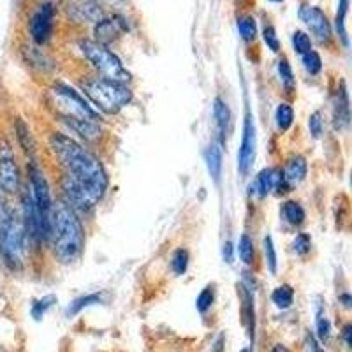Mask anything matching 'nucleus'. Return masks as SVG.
<instances>
[{
    "label": "nucleus",
    "instance_id": "1",
    "mask_svg": "<svg viewBox=\"0 0 352 352\" xmlns=\"http://www.w3.org/2000/svg\"><path fill=\"white\" fill-rule=\"evenodd\" d=\"M50 148L64 168L62 188L67 197L65 203L74 212L94 208L108 188V173L94 153L88 152L76 140L55 132L50 138Z\"/></svg>",
    "mask_w": 352,
    "mask_h": 352
},
{
    "label": "nucleus",
    "instance_id": "2",
    "mask_svg": "<svg viewBox=\"0 0 352 352\" xmlns=\"http://www.w3.org/2000/svg\"><path fill=\"white\" fill-rule=\"evenodd\" d=\"M48 238L52 240L55 257L60 263H74L83 254V226L78 219V213L65 201H58L52 206Z\"/></svg>",
    "mask_w": 352,
    "mask_h": 352
},
{
    "label": "nucleus",
    "instance_id": "3",
    "mask_svg": "<svg viewBox=\"0 0 352 352\" xmlns=\"http://www.w3.org/2000/svg\"><path fill=\"white\" fill-rule=\"evenodd\" d=\"M81 90L92 100L97 111L106 115H115L132 100V92L127 85L106 78H90L81 83Z\"/></svg>",
    "mask_w": 352,
    "mask_h": 352
},
{
    "label": "nucleus",
    "instance_id": "4",
    "mask_svg": "<svg viewBox=\"0 0 352 352\" xmlns=\"http://www.w3.org/2000/svg\"><path fill=\"white\" fill-rule=\"evenodd\" d=\"M48 102L53 111L60 116L65 124L78 120L99 122L100 124L99 111L94 109L76 90L69 88L67 85H53L48 90Z\"/></svg>",
    "mask_w": 352,
    "mask_h": 352
},
{
    "label": "nucleus",
    "instance_id": "5",
    "mask_svg": "<svg viewBox=\"0 0 352 352\" xmlns=\"http://www.w3.org/2000/svg\"><path fill=\"white\" fill-rule=\"evenodd\" d=\"M80 48L87 58L97 71L102 74V78L118 83H127L131 80V72L124 67L122 60L106 44H100L97 41H81Z\"/></svg>",
    "mask_w": 352,
    "mask_h": 352
},
{
    "label": "nucleus",
    "instance_id": "6",
    "mask_svg": "<svg viewBox=\"0 0 352 352\" xmlns=\"http://www.w3.org/2000/svg\"><path fill=\"white\" fill-rule=\"evenodd\" d=\"M25 229L21 219L14 213H8L4 229L0 232V252L12 270L20 268L25 254Z\"/></svg>",
    "mask_w": 352,
    "mask_h": 352
},
{
    "label": "nucleus",
    "instance_id": "7",
    "mask_svg": "<svg viewBox=\"0 0 352 352\" xmlns=\"http://www.w3.org/2000/svg\"><path fill=\"white\" fill-rule=\"evenodd\" d=\"M257 152V131L256 124H254V115L248 108H245V118H243V136H241L240 152H238V171L241 175H248V171L252 169L254 160H256Z\"/></svg>",
    "mask_w": 352,
    "mask_h": 352
},
{
    "label": "nucleus",
    "instance_id": "8",
    "mask_svg": "<svg viewBox=\"0 0 352 352\" xmlns=\"http://www.w3.org/2000/svg\"><path fill=\"white\" fill-rule=\"evenodd\" d=\"M28 176H30V185H32L34 203H36L37 210L44 217V220L50 224V213H52L53 206L52 192H50L48 180H46L43 169L36 160H30V164H28Z\"/></svg>",
    "mask_w": 352,
    "mask_h": 352
},
{
    "label": "nucleus",
    "instance_id": "9",
    "mask_svg": "<svg viewBox=\"0 0 352 352\" xmlns=\"http://www.w3.org/2000/svg\"><path fill=\"white\" fill-rule=\"evenodd\" d=\"M20 187V169L16 157L9 141H0V188L8 194H14Z\"/></svg>",
    "mask_w": 352,
    "mask_h": 352
},
{
    "label": "nucleus",
    "instance_id": "10",
    "mask_svg": "<svg viewBox=\"0 0 352 352\" xmlns=\"http://www.w3.org/2000/svg\"><path fill=\"white\" fill-rule=\"evenodd\" d=\"M53 20H55V8L50 2L41 4L30 16V36L37 44L48 43L53 34Z\"/></svg>",
    "mask_w": 352,
    "mask_h": 352
},
{
    "label": "nucleus",
    "instance_id": "11",
    "mask_svg": "<svg viewBox=\"0 0 352 352\" xmlns=\"http://www.w3.org/2000/svg\"><path fill=\"white\" fill-rule=\"evenodd\" d=\"M300 18L319 43H329V39H331V23H329L328 16L319 8L307 4L301 6Z\"/></svg>",
    "mask_w": 352,
    "mask_h": 352
},
{
    "label": "nucleus",
    "instance_id": "12",
    "mask_svg": "<svg viewBox=\"0 0 352 352\" xmlns=\"http://www.w3.org/2000/svg\"><path fill=\"white\" fill-rule=\"evenodd\" d=\"M127 32V21L122 16H113L99 20L96 25V37L97 43L106 44L109 41L120 37L122 34Z\"/></svg>",
    "mask_w": 352,
    "mask_h": 352
},
{
    "label": "nucleus",
    "instance_id": "13",
    "mask_svg": "<svg viewBox=\"0 0 352 352\" xmlns=\"http://www.w3.org/2000/svg\"><path fill=\"white\" fill-rule=\"evenodd\" d=\"M238 294L241 301V320L243 326L250 333V338H254V329H256V310H254V296L250 289L245 287L243 284L238 285Z\"/></svg>",
    "mask_w": 352,
    "mask_h": 352
},
{
    "label": "nucleus",
    "instance_id": "14",
    "mask_svg": "<svg viewBox=\"0 0 352 352\" xmlns=\"http://www.w3.org/2000/svg\"><path fill=\"white\" fill-rule=\"evenodd\" d=\"M349 120H351V108H349V94L345 83L342 81L340 90L336 94L335 100V113H333V124L335 129L342 131V129L349 127Z\"/></svg>",
    "mask_w": 352,
    "mask_h": 352
},
{
    "label": "nucleus",
    "instance_id": "15",
    "mask_svg": "<svg viewBox=\"0 0 352 352\" xmlns=\"http://www.w3.org/2000/svg\"><path fill=\"white\" fill-rule=\"evenodd\" d=\"M307 169L308 166L303 155H292L291 159L287 160L285 169L282 171L285 184H287L289 187H296V185H300L301 182L305 180V176H307Z\"/></svg>",
    "mask_w": 352,
    "mask_h": 352
},
{
    "label": "nucleus",
    "instance_id": "16",
    "mask_svg": "<svg viewBox=\"0 0 352 352\" xmlns=\"http://www.w3.org/2000/svg\"><path fill=\"white\" fill-rule=\"evenodd\" d=\"M204 160H206V168L212 178L215 182L220 180V173H222V150L217 143H212L208 150L204 152Z\"/></svg>",
    "mask_w": 352,
    "mask_h": 352
},
{
    "label": "nucleus",
    "instance_id": "17",
    "mask_svg": "<svg viewBox=\"0 0 352 352\" xmlns=\"http://www.w3.org/2000/svg\"><path fill=\"white\" fill-rule=\"evenodd\" d=\"M213 116H215L217 127H219L220 134L224 136L226 131H228V125L231 122V111H229V106L224 99L217 97L213 100Z\"/></svg>",
    "mask_w": 352,
    "mask_h": 352
},
{
    "label": "nucleus",
    "instance_id": "18",
    "mask_svg": "<svg viewBox=\"0 0 352 352\" xmlns=\"http://www.w3.org/2000/svg\"><path fill=\"white\" fill-rule=\"evenodd\" d=\"M282 215L291 226H301L305 222L307 213H305L303 206L296 201H285L284 206H282Z\"/></svg>",
    "mask_w": 352,
    "mask_h": 352
},
{
    "label": "nucleus",
    "instance_id": "19",
    "mask_svg": "<svg viewBox=\"0 0 352 352\" xmlns=\"http://www.w3.org/2000/svg\"><path fill=\"white\" fill-rule=\"evenodd\" d=\"M272 301L275 303V307L282 308V310H287L292 305V301H294V289L287 284L278 285V287L272 292Z\"/></svg>",
    "mask_w": 352,
    "mask_h": 352
},
{
    "label": "nucleus",
    "instance_id": "20",
    "mask_svg": "<svg viewBox=\"0 0 352 352\" xmlns=\"http://www.w3.org/2000/svg\"><path fill=\"white\" fill-rule=\"evenodd\" d=\"M347 12H349V0H338V11H336L335 27H336V32H338V37H340L342 43H344L345 46H349L347 30H345V18H347Z\"/></svg>",
    "mask_w": 352,
    "mask_h": 352
},
{
    "label": "nucleus",
    "instance_id": "21",
    "mask_svg": "<svg viewBox=\"0 0 352 352\" xmlns=\"http://www.w3.org/2000/svg\"><path fill=\"white\" fill-rule=\"evenodd\" d=\"M275 120L280 131H289L292 122H294V109H292V106L287 104V102L278 104V108H276V113H275Z\"/></svg>",
    "mask_w": 352,
    "mask_h": 352
},
{
    "label": "nucleus",
    "instance_id": "22",
    "mask_svg": "<svg viewBox=\"0 0 352 352\" xmlns=\"http://www.w3.org/2000/svg\"><path fill=\"white\" fill-rule=\"evenodd\" d=\"M100 301H102V296H100V294H87V296L76 298V300H74L71 305H69L67 316L69 317L76 316V314H80L81 310H83V308L92 307V305L100 303Z\"/></svg>",
    "mask_w": 352,
    "mask_h": 352
},
{
    "label": "nucleus",
    "instance_id": "23",
    "mask_svg": "<svg viewBox=\"0 0 352 352\" xmlns=\"http://www.w3.org/2000/svg\"><path fill=\"white\" fill-rule=\"evenodd\" d=\"M276 69H278V76H280V81L285 87V90H287V92H292L294 87H296V78L292 74V67L287 62V58H280Z\"/></svg>",
    "mask_w": 352,
    "mask_h": 352
},
{
    "label": "nucleus",
    "instance_id": "24",
    "mask_svg": "<svg viewBox=\"0 0 352 352\" xmlns=\"http://www.w3.org/2000/svg\"><path fill=\"white\" fill-rule=\"evenodd\" d=\"M16 132H18V140H20V144L23 146L25 152H27L28 155H32V153L36 152V143H34L32 140L30 129H28V125L25 124L23 120L16 122Z\"/></svg>",
    "mask_w": 352,
    "mask_h": 352
},
{
    "label": "nucleus",
    "instance_id": "25",
    "mask_svg": "<svg viewBox=\"0 0 352 352\" xmlns=\"http://www.w3.org/2000/svg\"><path fill=\"white\" fill-rule=\"evenodd\" d=\"M238 32L243 41H254L257 36V21L254 16H241L238 20Z\"/></svg>",
    "mask_w": 352,
    "mask_h": 352
},
{
    "label": "nucleus",
    "instance_id": "26",
    "mask_svg": "<svg viewBox=\"0 0 352 352\" xmlns=\"http://www.w3.org/2000/svg\"><path fill=\"white\" fill-rule=\"evenodd\" d=\"M301 64H303L305 71H307L308 74H314V76L322 71V60H320V55L317 52H314V50H310V52H307L305 55H301Z\"/></svg>",
    "mask_w": 352,
    "mask_h": 352
},
{
    "label": "nucleus",
    "instance_id": "27",
    "mask_svg": "<svg viewBox=\"0 0 352 352\" xmlns=\"http://www.w3.org/2000/svg\"><path fill=\"white\" fill-rule=\"evenodd\" d=\"M238 254H240V259L245 264H252L256 259V250H254V241L250 240L248 234H241L240 241H238Z\"/></svg>",
    "mask_w": 352,
    "mask_h": 352
},
{
    "label": "nucleus",
    "instance_id": "28",
    "mask_svg": "<svg viewBox=\"0 0 352 352\" xmlns=\"http://www.w3.org/2000/svg\"><path fill=\"white\" fill-rule=\"evenodd\" d=\"M171 268L176 275H184L188 268V252L185 248H176L171 257Z\"/></svg>",
    "mask_w": 352,
    "mask_h": 352
},
{
    "label": "nucleus",
    "instance_id": "29",
    "mask_svg": "<svg viewBox=\"0 0 352 352\" xmlns=\"http://www.w3.org/2000/svg\"><path fill=\"white\" fill-rule=\"evenodd\" d=\"M316 326H317V336H319V340L328 342L329 335H331V324H329V320L326 319L324 310H322V307H320V305H317Z\"/></svg>",
    "mask_w": 352,
    "mask_h": 352
},
{
    "label": "nucleus",
    "instance_id": "30",
    "mask_svg": "<svg viewBox=\"0 0 352 352\" xmlns=\"http://www.w3.org/2000/svg\"><path fill=\"white\" fill-rule=\"evenodd\" d=\"M263 247H264V256H266V266H268L270 273H272V275H275L276 266H278V261H276L275 245H273V240L270 234L268 236H264Z\"/></svg>",
    "mask_w": 352,
    "mask_h": 352
},
{
    "label": "nucleus",
    "instance_id": "31",
    "mask_svg": "<svg viewBox=\"0 0 352 352\" xmlns=\"http://www.w3.org/2000/svg\"><path fill=\"white\" fill-rule=\"evenodd\" d=\"M292 46H294V52L298 55H305V53L312 50V39L303 30H296L292 34Z\"/></svg>",
    "mask_w": 352,
    "mask_h": 352
},
{
    "label": "nucleus",
    "instance_id": "32",
    "mask_svg": "<svg viewBox=\"0 0 352 352\" xmlns=\"http://www.w3.org/2000/svg\"><path fill=\"white\" fill-rule=\"evenodd\" d=\"M213 300H215V291H213L212 285L204 287L203 291H201L199 296H197V300H196L197 312H201V314L208 312L210 308H212V305H213Z\"/></svg>",
    "mask_w": 352,
    "mask_h": 352
},
{
    "label": "nucleus",
    "instance_id": "33",
    "mask_svg": "<svg viewBox=\"0 0 352 352\" xmlns=\"http://www.w3.org/2000/svg\"><path fill=\"white\" fill-rule=\"evenodd\" d=\"M55 303H56V296H53V294H48V296H44V298H41V300H37L32 307L34 319L36 320L43 319L44 314L48 312L50 308H52Z\"/></svg>",
    "mask_w": 352,
    "mask_h": 352
},
{
    "label": "nucleus",
    "instance_id": "34",
    "mask_svg": "<svg viewBox=\"0 0 352 352\" xmlns=\"http://www.w3.org/2000/svg\"><path fill=\"white\" fill-rule=\"evenodd\" d=\"M308 129H310L312 138H316V140L322 138V134H324V120H322V115L319 111L310 115V118H308Z\"/></svg>",
    "mask_w": 352,
    "mask_h": 352
},
{
    "label": "nucleus",
    "instance_id": "35",
    "mask_svg": "<svg viewBox=\"0 0 352 352\" xmlns=\"http://www.w3.org/2000/svg\"><path fill=\"white\" fill-rule=\"evenodd\" d=\"M310 248H312V240H310V236L305 234V232L298 234V236L294 238V241H292V250H294L298 256H307V254L310 252Z\"/></svg>",
    "mask_w": 352,
    "mask_h": 352
},
{
    "label": "nucleus",
    "instance_id": "36",
    "mask_svg": "<svg viewBox=\"0 0 352 352\" xmlns=\"http://www.w3.org/2000/svg\"><path fill=\"white\" fill-rule=\"evenodd\" d=\"M263 37H264V43L268 44V48L272 50V52H280V41H278V37H276V32L275 28L272 27V25H266L263 30Z\"/></svg>",
    "mask_w": 352,
    "mask_h": 352
},
{
    "label": "nucleus",
    "instance_id": "37",
    "mask_svg": "<svg viewBox=\"0 0 352 352\" xmlns=\"http://www.w3.org/2000/svg\"><path fill=\"white\" fill-rule=\"evenodd\" d=\"M307 352H324L319 347V344H317L312 335L307 336Z\"/></svg>",
    "mask_w": 352,
    "mask_h": 352
},
{
    "label": "nucleus",
    "instance_id": "38",
    "mask_svg": "<svg viewBox=\"0 0 352 352\" xmlns=\"http://www.w3.org/2000/svg\"><path fill=\"white\" fill-rule=\"evenodd\" d=\"M222 256H224L226 263H232V243L231 241H226L224 248H222Z\"/></svg>",
    "mask_w": 352,
    "mask_h": 352
},
{
    "label": "nucleus",
    "instance_id": "39",
    "mask_svg": "<svg viewBox=\"0 0 352 352\" xmlns=\"http://www.w3.org/2000/svg\"><path fill=\"white\" fill-rule=\"evenodd\" d=\"M344 340H345V345H347V347H351L352 345V326L351 324H347L344 328Z\"/></svg>",
    "mask_w": 352,
    "mask_h": 352
},
{
    "label": "nucleus",
    "instance_id": "40",
    "mask_svg": "<svg viewBox=\"0 0 352 352\" xmlns=\"http://www.w3.org/2000/svg\"><path fill=\"white\" fill-rule=\"evenodd\" d=\"M6 220H8V212H6L4 203H2V199H0V232H2V229H4Z\"/></svg>",
    "mask_w": 352,
    "mask_h": 352
},
{
    "label": "nucleus",
    "instance_id": "41",
    "mask_svg": "<svg viewBox=\"0 0 352 352\" xmlns=\"http://www.w3.org/2000/svg\"><path fill=\"white\" fill-rule=\"evenodd\" d=\"M340 300H342V303H344V307H345V308H351L352 298L349 296V294H342V296H340Z\"/></svg>",
    "mask_w": 352,
    "mask_h": 352
},
{
    "label": "nucleus",
    "instance_id": "42",
    "mask_svg": "<svg viewBox=\"0 0 352 352\" xmlns=\"http://www.w3.org/2000/svg\"><path fill=\"white\" fill-rule=\"evenodd\" d=\"M96 2H104V4H109V6H118V4H124L125 0H96Z\"/></svg>",
    "mask_w": 352,
    "mask_h": 352
},
{
    "label": "nucleus",
    "instance_id": "43",
    "mask_svg": "<svg viewBox=\"0 0 352 352\" xmlns=\"http://www.w3.org/2000/svg\"><path fill=\"white\" fill-rule=\"evenodd\" d=\"M273 352H289V351L284 347V345H276V347L273 349Z\"/></svg>",
    "mask_w": 352,
    "mask_h": 352
},
{
    "label": "nucleus",
    "instance_id": "44",
    "mask_svg": "<svg viewBox=\"0 0 352 352\" xmlns=\"http://www.w3.org/2000/svg\"><path fill=\"white\" fill-rule=\"evenodd\" d=\"M240 352H252V351H250V349H241Z\"/></svg>",
    "mask_w": 352,
    "mask_h": 352
},
{
    "label": "nucleus",
    "instance_id": "45",
    "mask_svg": "<svg viewBox=\"0 0 352 352\" xmlns=\"http://www.w3.org/2000/svg\"><path fill=\"white\" fill-rule=\"evenodd\" d=\"M270 2H282V0H270Z\"/></svg>",
    "mask_w": 352,
    "mask_h": 352
}]
</instances>
